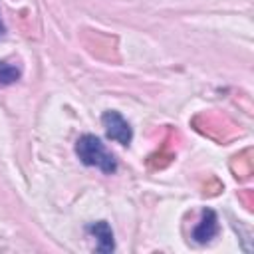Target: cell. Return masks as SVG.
<instances>
[{
    "label": "cell",
    "mask_w": 254,
    "mask_h": 254,
    "mask_svg": "<svg viewBox=\"0 0 254 254\" xmlns=\"http://www.w3.org/2000/svg\"><path fill=\"white\" fill-rule=\"evenodd\" d=\"M75 155L79 157V161L87 167H97L101 173L111 175L117 171V159L113 157V153H109L105 149V145L101 143L99 137L95 135H81L75 141Z\"/></svg>",
    "instance_id": "6da1fadb"
},
{
    "label": "cell",
    "mask_w": 254,
    "mask_h": 254,
    "mask_svg": "<svg viewBox=\"0 0 254 254\" xmlns=\"http://www.w3.org/2000/svg\"><path fill=\"white\" fill-rule=\"evenodd\" d=\"M101 123H103V127H105L107 139L117 141V143H121V145H129V143H131V139H133V129H131V125L123 119L121 113H117V111H105V113L101 115Z\"/></svg>",
    "instance_id": "7a4b0ae2"
},
{
    "label": "cell",
    "mask_w": 254,
    "mask_h": 254,
    "mask_svg": "<svg viewBox=\"0 0 254 254\" xmlns=\"http://www.w3.org/2000/svg\"><path fill=\"white\" fill-rule=\"evenodd\" d=\"M216 234H218V216L212 208H204L200 222L192 230V240L198 242V244H204L210 238H214Z\"/></svg>",
    "instance_id": "3957f363"
},
{
    "label": "cell",
    "mask_w": 254,
    "mask_h": 254,
    "mask_svg": "<svg viewBox=\"0 0 254 254\" xmlns=\"http://www.w3.org/2000/svg\"><path fill=\"white\" fill-rule=\"evenodd\" d=\"M87 230L97 238V252H113L115 250V242H113V230L111 226L105 222V220H97V222H91L87 226Z\"/></svg>",
    "instance_id": "277c9868"
},
{
    "label": "cell",
    "mask_w": 254,
    "mask_h": 254,
    "mask_svg": "<svg viewBox=\"0 0 254 254\" xmlns=\"http://www.w3.org/2000/svg\"><path fill=\"white\" fill-rule=\"evenodd\" d=\"M20 79V67L10 62H0V87L10 85Z\"/></svg>",
    "instance_id": "5b68a950"
},
{
    "label": "cell",
    "mask_w": 254,
    "mask_h": 254,
    "mask_svg": "<svg viewBox=\"0 0 254 254\" xmlns=\"http://www.w3.org/2000/svg\"><path fill=\"white\" fill-rule=\"evenodd\" d=\"M2 34H4V24H2V18H0V38H2Z\"/></svg>",
    "instance_id": "8992f818"
}]
</instances>
